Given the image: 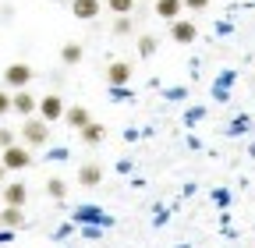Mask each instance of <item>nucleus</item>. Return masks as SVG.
<instances>
[{
  "label": "nucleus",
  "instance_id": "1",
  "mask_svg": "<svg viewBox=\"0 0 255 248\" xmlns=\"http://www.w3.org/2000/svg\"><path fill=\"white\" fill-rule=\"evenodd\" d=\"M21 142H25V145H46V142H50V121L28 117V121L21 124Z\"/></svg>",
  "mask_w": 255,
  "mask_h": 248
},
{
  "label": "nucleus",
  "instance_id": "2",
  "mask_svg": "<svg viewBox=\"0 0 255 248\" xmlns=\"http://www.w3.org/2000/svg\"><path fill=\"white\" fill-rule=\"evenodd\" d=\"M0 163H4L11 174L14 170H25V167H32V152H28V145H11V149H4Z\"/></svg>",
  "mask_w": 255,
  "mask_h": 248
},
{
  "label": "nucleus",
  "instance_id": "3",
  "mask_svg": "<svg viewBox=\"0 0 255 248\" xmlns=\"http://www.w3.org/2000/svg\"><path fill=\"white\" fill-rule=\"evenodd\" d=\"M32 75H36V71H32L25 60H18V64H7V68H4V82H7L11 89H18V92L32 82Z\"/></svg>",
  "mask_w": 255,
  "mask_h": 248
},
{
  "label": "nucleus",
  "instance_id": "4",
  "mask_svg": "<svg viewBox=\"0 0 255 248\" xmlns=\"http://www.w3.org/2000/svg\"><path fill=\"white\" fill-rule=\"evenodd\" d=\"M64 114H68V107H64V100L57 96V92H50V96L39 100V117L43 121H60Z\"/></svg>",
  "mask_w": 255,
  "mask_h": 248
},
{
  "label": "nucleus",
  "instance_id": "5",
  "mask_svg": "<svg viewBox=\"0 0 255 248\" xmlns=\"http://www.w3.org/2000/svg\"><path fill=\"white\" fill-rule=\"evenodd\" d=\"M25 202H28V188H25V181H7V184H4V206L25 209Z\"/></svg>",
  "mask_w": 255,
  "mask_h": 248
},
{
  "label": "nucleus",
  "instance_id": "6",
  "mask_svg": "<svg viewBox=\"0 0 255 248\" xmlns=\"http://www.w3.org/2000/svg\"><path fill=\"white\" fill-rule=\"evenodd\" d=\"M14 114L28 121L32 114H39V100H36V96H32V92H28V89H21V92H14Z\"/></svg>",
  "mask_w": 255,
  "mask_h": 248
},
{
  "label": "nucleus",
  "instance_id": "7",
  "mask_svg": "<svg viewBox=\"0 0 255 248\" xmlns=\"http://www.w3.org/2000/svg\"><path fill=\"white\" fill-rule=\"evenodd\" d=\"M100 11H103V0H75V4H71V14L78 21H92Z\"/></svg>",
  "mask_w": 255,
  "mask_h": 248
},
{
  "label": "nucleus",
  "instance_id": "8",
  "mask_svg": "<svg viewBox=\"0 0 255 248\" xmlns=\"http://www.w3.org/2000/svg\"><path fill=\"white\" fill-rule=\"evenodd\" d=\"M107 82L110 85H128V82H131V64H128V60H114V64L107 68Z\"/></svg>",
  "mask_w": 255,
  "mask_h": 248
},
{
  "label": "nucleus",
  "instance_id": "9",
  "mask_svg": "<svg viewBox=\"0 0 255 248\" xmlns=\"http://www.w3.org/2000/svg\"><path fill=\"white\" fill-rule=\"evenodd\" d=\"M170 36H174V43H195V36H199V28H195V21H174V28H170Z\"/></svg>",
  "mask_w": 255,
  "mask_h": 248
},
{
  "label": "nucleus",
  "instance_id": "10",
  "mask_svg": "<svg viewBox=\"0 0 255 248\" xmlns=\"http://www.w3.org/2000/svg\"><path fill=\"white\" fill-rule=\"evenodd\" d=\"M64 121L71 124L75 131H85L89 124H92V114L85 110V107H68V114H64Z\"/></svg>",
  "mask_w": 255,
  "mask_h": 248
},
{
  "label": "nucleus",
  "instance_id": "11",
  "mask_svg": "<svg viewBox=\"0 0 255 248\" xmlns=\"http://www.w3.org/2000/svg\"><path fill=\"white\" fill-rule=\"evenodd\" d=\"M181 7H184V0H156V7H152V11L163 18V21H177Z\"/></svg>",
  "mask_w": 255,
  "mask_h": 248
},
{
  "label": "nucleus",
  "instance_id": "12",
  "mask_svg": "<svg viewBox=\"0 0 255 248\" xmlns=\"http://www.w3.org/2000/svg\"><path fill=\"white\" fill-rule=\"evenodd\" d=\"M0 224L11 227V231H18V227H25V213L14 209V206H4V209H0Z\"/></svg>",
  "mask_w": 255,
  "mask_h": 248
},
{
  "label": "nucleus",
  "instance_id": "13",
  "mask_svg": "<svg viewBox=\"0 0 255 248\" xmlns=\"http://www.w3.org/2000/svg\"><path fill=\"white\" fill-rule=\"evenodd\" d=\"M78 181L85 184V188H96V184H100V181H103V170H100V167H96V163H85V167L78 170Z\"/></svg>",
  "mask_w": 255,
  "mask_h": 248
},
{
  "label": "nucleus",
  "instance_id": "14",
  "mask_svg": "<svg viewBox=\"0 0 255 248\" xmlns=\"http://www.w3.org/2000/svg\"><path fill=\"white\" fill-rule=\"evenodd\" d=\"M60 60H64V64H78V60H82V46H78V43H64Z\"/></svg>",
  "mask_w": 255,
  "mask_h": 248
},
{
  "label": "nucleus",
  "instance_id": "15",
  "mask_svg": "<svg viewBox=\"0 0 255 248\" xmlns=\"http://www.w3.org/2000/svg\"><path fill=\"white\" fill-rule=\"evenodd\" d=\"M82 142H85V145H100V142H103V128H100V124L92 121L89 128L82 131Z\"/></svg>",
  "mask_w": 255,
  "mask_h": 248
},
{
  "label": "nucleus",
  "instance_id": "16",
  "mask_svg": "<svg viewBox=\"0 0 255 248\" xmlns=\"http://www.w3.org/2000/svg\"><path fill=\"white\" fill-rule=\"evenodd\" d=\"M110 4V11L117 14V18H124V14H131V7L138 4V0H107Z\"/></svg>",
  "mask_w": 255,
  "mask_h": 248
},
{
  "label": "nucleus",
  "instance_id": "17",
  "mask_svg": "<svg viewBox=\"0 0 255 248\" xmlns=\"http://www.w3.org/2000/svg\"><path fill=\"white\" fill-rule=\"evenodd\" d=\"M46 192H50L53 199H64V195H68V184H64L60 177H50V181H46Z\"/></svg>",
  "mask_w": 255,
  "mask_h": 248
},
{
  "label": "nucleus",
  "instance_id": "18",
  "mask_svg": "<svg viewBox=\"0 0 255 248\" xmlns=\"http://www.w3.org/2000/svg\"><path fill=\"white\" fill-rule=\"evenodd\" d=\"M156 46H159V43H156V36H142V39H138V53H142V57H152V53H156Z\"/></svg>",
  "mask_w": 255,
  "mask_h": 248
},
{
  "label": "nucleus",
  "instance_id": "19",
  "mask_svg": "<svg viewBox=\"0 0 255 248\" xmlns=\"http://www.w3.org/2000/svg\"><path fill=\"white\" fill-rule=\"evenodd\" d=\"M7 110H14V96H11L7 89H0V117H4Z\"/></svg>",
  "mask_w": 255,
  "mask_h": 248
},
{
  "label": "nucleus",
  "instance_id": "20",
  "mask_svg": "<svg viewBox=\"0 0 255 248\" xmlns=\"http://www.w3.org/2000/svg\"><path fill=\"white\" fill-rule=\"evenodd\" d=\"M128 32H131V18L124 14V18H117V21H114V36H128Z\"/></svg>",
  "mask_w": 255,
  "mask_h": 248
},
{
  "label": "nucleus",
  "instance_id": "21",
  "mask_svg": "<svg viewBox=\"0 0 255 248\" xmlns=\"http://www.w3.org/2000/svg\"><path fill=\"white\" fill-rule=\"evenodd\" d=\"M11 145H14V131L11 128H0V152L11 149Z\"/></svg>",
  "mask_w": 255,
  "mask_h": 248
},
{
  "label": "nucleus",
  "instance_id": "22",
  "mask_svg": "<svg viewBox=\"0 0 255 248\" xmlns=\"http://www.w3.org/2000/svg\"><path fill=\"white\" fill-rule=\"evenodd\" d=\"M184 7H191V11H206L209 0H184Z\"/></svg>",
  "mask_w": 255,
  "mask_h": 248
},
{
  "label": "nucleus",
  "instance_id": "23",
  "mask_svg": "<svg viewBox=\"0 0 255 248\" xmlns=\"http://www.w3.org/2000/svg\"><path fill=\"white\" fill-rule=\"evenodd\" d=\"M7 174H11V170H7V167H4V163H0V188H4V184H7V181H4V177H7Z\"/></svg>",
  "mask_w": 255,
  "mask_h": 248
},
{
  "label": "nucleus",
  "instance_id": "24",
  "mask_svg": "<svg viewBox=\"0 0 255 248\" xmlns=\"http://www.w3.org/2000/svg\"><path fill=\"white\" fill-rule=\"evenodd\" d=\"M0 202H4V188H0Z\"/></svg>",
  "mask_w": 255,
  "mask_h": 248
},
{
  "label": "nucleus",
  "instance_id": "25",
  "mask_svg": "<svg viewBox=\"0 0 255 248\" xmlns=\"http://www.w3.org/2000/svg\"><path fill=\"white\" fill-rule=\"evenodd\" d=\"M152 4H156V0H152Z\"/></svg>",
  "mask_w": 255,
  "mask_h": 248
},
{
  "label": "nucleus",
  "instance_id": "26",
  "mask_svg": "<svg viewBox=\"0 0 255 248\" xmlns=\"http://www.w3.org/2000/svg\"><path fill=\"white\" fill-rule=\"evenodd\" d=\"M0 227H4V224H0Z\"/></svg>",
  "mask_w": 255,
  "mask_h": 248
}]
</instances>
